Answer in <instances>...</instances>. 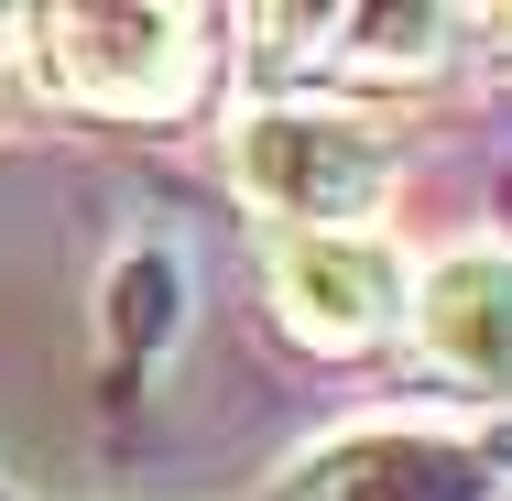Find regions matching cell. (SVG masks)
I'll return each instance as SVG.
<instances>
[{
	"instance_id": "obj_1",
	"label": "cell",
	"mask_w": 512,
	"mask_h": 501,
	"mask_svg": "<svg viewBox=\"0 0 512 501\" xmlns=\"http://www.w3.org/2000/svg\"><path fill=\"white\" fill-rule=\"evenodd\" d=\"M22 55H33V88L66 109H99V120H175L207 77V22L197 11H33L11 22Z\"/></svg>"
},
{
	"instance_id": "obj_2",
	"label": "cell",
	"mask_w": 512,
	"mask_h": 501,
	"mask_svg": "<svg viewBox=\"0 0 512 501\" xmlns=\"http://www.w3.org/2000/svg\"><path fill=\"white\" fill-rule=\"evenodd\" d=\"M229 186L284 229H360L393 197V142L338 109H251L229 131Z\"/></svg>"
},
{
	"instance_id": "obj_3",
	"label": "cell",
	"mask_w": 512,
	"mask_h": 501,
	"mask_svg": "<svg viewBox=\"0 0 512 501\" xmlns=\"http://www.w3.org/2000/svg\"><path fill=\"white\" fill-rule=\"evenodd\" d=\"M414 305V273L382 229H284L273 240V316L306 349H382Z\"/></svg>"
},
{
	"instance_id": "obj_4",
	"label": "cell",
	"mask_w": 512,
	"mask_h": 501,
	"mask_svg": "<svg viewBox=\"0 0 512 501\" xmlns=\"http://www.w3.org/2000/svg\"><path fill=\"white\" fill-rule=\"evenodd\" d=\"M262 33L284 77H360V88H425L458 55V11H273Z\"/></svg>"
},
{
	"instance_id": "obj_5",
	"label": "cell",
	"mask_w": 512,
	"mask_h": 501,
	"mask_svg": "<svg viewBox=\"0 0 512 501\" xmlns=\"http://www.w3.org/2000/svg\"><path fill=\"white\" fill-rule=\"evenodd\" d=\"M295 501H491V458L436 425H360L295 469Z\"/></svg>"
},
{
	"instance_id": "obj_6",
	"label": "cell",
	"mask_w": 512,
	"mask_h": 501,
	"mask_svg": "<svg viewBox=\"0 0 512 501\" xmlns=\"http://www.w3.org/2000/svg\"><path fill=\"white\" fill-rule=\"evenodd\" d=\"M404 316H414V338H425L458 382H512V251L469 240V251L425 262Z\"/></svg>"
},
{
	"instance_id": "obj_7",
	"label": "cell",
	"mask_w": 512,
	"mask_h": 501,
	"mask_svg": "<svg viewBox=\"0 0 512 501\" xmlns=\"http://www.w3.org/2000/svg\"><path fill=\"white\" fill-rule=\"evenodd\" d=\"M0 77H11V22H0Z\"/></svg>"
}]
</instances>
